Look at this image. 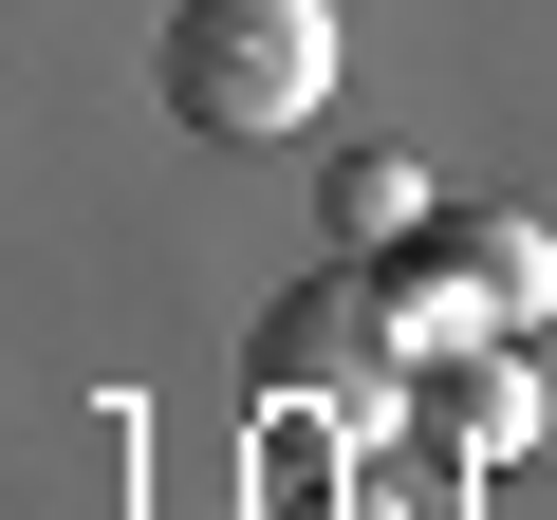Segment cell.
<instances>
[{
  "mask_svg": "<svg viewBox=\"0 0 557 520\" xmlns=\"http://www.w3.org/2000/svg\"><path fill=\"white\" fill-rule=\"evenodd\" d=\"M391 298L409 280H372V260H354V280H298L260 317V391H372L391 372Z\"/></svg>",
  "mask_w": 557,
  "mask_h": 520,
  "instance_id": "3",
  "label": "cell"
},
{
  "mask_svg": "<svg viewBox=\"0 0 557 520\" xmlns=\"http://www.w3.org/2000/svg\"><path fill=\"white\" fill-rule=\"evenodd\" d=\"M354 520H391V483H354Z\"/></svg>",
  "mask_w": 557,
  "mask_h": 520,
  "instance_id": "5",
  "label": "cell"
},
{
  "mask_svg": "<svg viewBox=\"0 0 557 520\" xmlns=\"http://www.w3.org/2000/svg\"><path fill=\"white\" fill-rule=\"evenodd\" d=\"M409 298H465L483 335H520V317L557 298V242H539L520 205H446V223L409 242Z\"/></svg>",
  "mask_w": 557,
  "mask_h": 520,
  "instance_id": "2",
  "label": "cell"
},
{
  "mask_svg": "<svg viewBox=\"0 0 557 520\" xmlns=\"http://www.w3.org/2000/svg\"><path fill=\"white\" fill-rule=\"evenodd\" d=\"M168 112L223 149H278L335 112V0H186L168 20Z\"/></svg>",
  "mask_w": 557,
  "mask_h": 520,
  "instance_id": "1",
  "label": "cell"
},
{
  "mask_svg": "<svg viewBox=\"0 0 557 520\" xmlns=\"http://www.w3.org/2000/svg\"><path fill=\"white\" fill-rule=\"evenodd\" d=\"M317 205H335V242H354V260H409V242H428V223H446V186H428V168H409V149H354V168H335V186H317Z\"/></svg>",
  "mask_w": 557,
  "mask_h": 520,
  "instance_id": "4",
  "label": "cell"
}]
</instances>
